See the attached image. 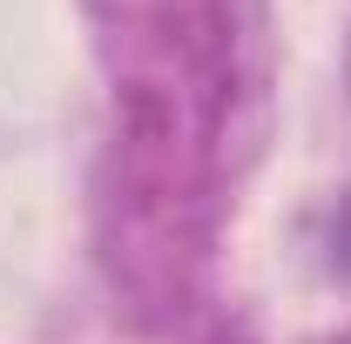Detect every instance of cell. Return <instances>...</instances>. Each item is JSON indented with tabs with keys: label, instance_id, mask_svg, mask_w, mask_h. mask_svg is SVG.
Wrapping results in <instances>:
<instances>
[]
</instances>
